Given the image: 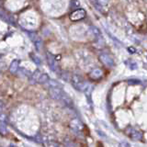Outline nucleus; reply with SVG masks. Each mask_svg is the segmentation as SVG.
<instances>
[{
	"mask_svg": "<svg viewBox=\"0 0 147 147\" xmlns=\"http://www.w3.org/2000/svg\"><path fill=\"white\" fill-rule=\"evenodd\" d=\"M3 111H4V104L1 102V101H0V114L4 113Z\"/></svg>",
	"mask_w": 147,
	"mask_h": 147,
	"instance_id": "nucleus-23",
	"label": "nucleus"
},
{
	"mask_svg": "<svg viewBox=\"0 0 147 147\" xmlns=\"http://www.w3.org/2000/svg\"><path fill=\"white\" fill-rule=\"evenodd\" d=\"M49 93L52 98L55 100H60L62 98L63 91L62 90V88H60V87H50Z\"/></svg>",
	"mask_w": 147,
	"mask_h": 147,
	"instance_id": "nucleus-6",
	"label": "nucleus"
},
{
	"mask_svg": "<svg viewBox=\"0 0 147 147\" xmlns=\"http://www.w3.org/2000/svg\"><path fill=\"white\" fill-rule=\"evenodd\" d=\"M69 127H70V129L73 131H75L76 133H79L84 129V124H83V122L79 119L75 118L71 119L70 123H69Z\"/></svg>",
	"mask_w": 147,
	"mask_h": 147,
	"instance_id": "nucleus-2",
	"label": "nucleus"
},
{
	"mask_svg": "<svg viewBox=\"0 0 147 147\" xmlns=\"http://www.w3.org/2000/svg\"><path fill=\"white\" fill-rule=\"evenodd\" d=\"M41 75V73L40 70H35L33 73L31 74L30 76V84H35V83H38V80H39V78Z\"/></svg>",
	"mask_w": 147,
	"mask_h": 147,
	"instance_id": "nucleus-8",
	"label": "nucleus"
},
{
	"mask_svg": "<svg viewBox=\"0 0 147 147\" xmlns=\"http://www.w3.org/2000/svg\"><path fill=\"white\" fill-rule=\"evenodd\" d=\"M80 7V2L78 0H73L72 3H71V7L72 8H77Z\"/></svg>",
	"mask_w": 147,
	"mask_h": 147,
	"instance_id": "nucleus-21",
	"label": "nucleus"
},
{
	"mask_svg": "<svg viewBox=\"0 0 147 147\" xmlns=\"http://www.w3.org/2000/svg\"><path fill=\"white\" fill-rule=\"evenodd\" d=\"M30 59L33 61V63H35V64H37V65H40V64L41 63V60H40V58L38 56V55H36L35 53H30Z\"/></svg>",
	"mask_w": 147,
	"mask_h": 147,
	"instance_id": "nucleus-14",
	"label": "nucleus"
},
{
	"mask_svg": "<svg viewBox=\"0 0 147 147\" xmlns=\"http://www.w3.org/2000/svg\"><path fill=\"white\" fill-rule=\"evenodd\" d=\"M46 84H47V86H49L50 87H60V88H61V84L56 80L49 79Z\"/></svg>",
	"mask_w": 147,
	"mask_h": 147,
	"instance_id": "nucleus-15",
	"label": "nucleus"
},
{
	"mask_svg": "<svg viewBox=\"0 0 147 147\" xmlns=\"http://www.w3.org/2000/svg\"><path fill=\"white\" fill-rule=\"evenodd\" d=\"M142 132L140 131H135V130H133L131 131V138L132 140H135V141H139L142 139Z\"/></svg>",
	"mask_w": 147,
	"mask_h": 147,
	"instance_id": "nucleus-13",
	"label": "nucleus"
},
{
	"mask_svg": "<svg viewBox=\"0 0 147 147\" xmlns=\"http://www.w3.org/2000/svg\"><path fill=\"white\" fill-rule=\"evenodd\" d=\"M49 79H50V77L47 74H41L40 78H39V80H38V83L39 84H46Z\"/></svg>",
	"mask_w": 147,
	"mask_h": 147,
	"instance_id": "nucleus-16",
	"label": "nucleus"
},
{
	"mask_svg": "<svg viewBox=\"0 0 147 147\" xmlns=\"http://www.w3.org/2000/svg\"><path fill=\"white\" fill-rule=\"evenodd\" d=\"M128 51H129V52H130L131 53H135V52H136L135 48H133V47H129V48H128Z\"/></svg>",
	"mask_w": 147,
	"mask_h": 147,
	"instance_id": "nucleus-24",
	"label": "nucleus"
},
{
	"mask_svg": "<svg viewBox=\"0 0 147 147\" xmlns=\"http://www.w3.org/2000/svg\"><path fill=\"white\" fill-rule=\"evenodd\" d=\"M18 64H20V61L18 60L12 61V63H10V66H9V72L11 74H16L18 70Z\"/></svg>",
	"mask_w": 147,
	"mask_h": 147,
	"instance_id": "nucleus-10",
	"label": "nucleus"
},
{
	"mask_svg": "<svg viewBox=\"0 0 147 147\" xmlns=\"http://www.w3.org/2000/svg\"><path fill=\"white\" fill-rule=\"evenodd\" d=\"M61 78L64 81H70V79H71L70 75H69V73H67L66 71L61 72Z\"/></svg>",
	"mask_w": 147,
	"mask_h": 147,
	"instance_id": "nucleus-18",
	"label": "nucleus"
},
{
	"mask_svg": "<svg viewBox=\"0 0 147 147\" xmlns=\"http://www.w3.org/2000/svg\"><path fill=\"white\" fill-rule=\"evenodd\" d=\"M0 133H1L2 135H7V130L6 126L4 125L3 122H0Z\"/></svg>",
	"mask_w": 147,
	"mask_h": 147,
	"instance_id": "nucleus-19",
	"label": "nucleus"
},
{
	"mask_svg": "<svg viewBox=\"0 0 147 147\" xmlns=\"http://www.w3.org/2000/svg\"><path fill=\"white\" fill-rule=\"evenodd\" d=\"M90 1H91V4L95 7V8L96 9V10L102 12V6L98 3V0H90Z\"/></svg>",
	"mask_w": 147,
	"mask_h": 147,
	"instance_id": "nucleus-17",
	"label": "nucleus"
},
{
	"mask_svg": "<svg viewBox=\"0 0 147 147\" xmlns=\"http://www.w3.org/2000/svg\"><path fill=\"white\" fill-rule=\"evenodd\" d=\"M98 58H99V61L102 63L105 66H107V67H112L114 65L113 59L110 57L109 54H107V53H100Z\"/></svg>",
	"mask_w": 147,
	"mask_h": 147,
	"instance_id": "nucleus-5",
	"label": "nucleus"
},
{
	"mask_svg": "<svg viewBox=\"0 0 147 147\" xmlns=\"http://www.w3.org/2000/svg\"><path fill=\"white\" fill-rule=\"evenodd\" d=\"M60 100H62L63 103H65V105H67V106H71V105H73V101H72V99L69 98V96L64 93H63V95H62V98H61V99Z\"/></svg>",
	"mask_w": 147,
	"mask_h": 147,
	"instance_id": "nucleus-12",
	"label": "nucleus"
},
{
	"mask_svg": "<svg viewBox=\"0 0 147 147\" xmlns=\"http://www.w3.org/2000/svg\"><path fill=\"white\" fill-rule=\"evenodd\" d=\"M7 121V116L4 113L0 114V122H5Z\"/></svg>",
	"mask_w": 147,
	"mask_h": 147,
	"instance_id": "nucleus-22",
	"label": "nucleus"
},
{
	"mask_svg": "<svg viewBox=\"0 0 147 147\" xmlns=\"http://www.w3.org/2000/svg\"><path fill=\"white\" fill-rule=\"evenodd\" d=\"M20 75H23L24 76H27V77H30V75H31V74H30L29 71L26 70V69H24V68L20 69Z\"/></svg>",
	"mask_w": 147,
	"mask_h": 147,
	"instance_id": "nucleus-20",
	"label": "nucleus"
},
{
	"mask_svg": "<svg viewBox=\"0 0 147 147\" xmlns=\"http://www.w3.org/2000/svg\"><path fill=\"white\" fill-rule=\"evenodd\" d=\"M88 33L95 37V38H98V37L100 36V30L98 28H96L95 26H90L88 28Z\"/></svg>",
	"mask_w": 147,
	"mask_h": 147,
	"instance_id": "nucleus-9",
	"label": "nucleus"
},
{
	"mask_svg": "<svg viewBox=\"0 0 147 147\" xmlns=\"http://www.w3.org/2000/svg\"><path fill=\"white\" fill-rule=\"evenodd\" d=\"M86 16V13L85 11V9L83 8H79V9H76V10L73 11L70 14V20L72 21H79L83 18H85Z\"/></svg>",
	"mask_w": 147,
	"mask_h": 147,
	"instance_id": "nucleus-3",
	"label": "nucleus"
},
{
	"mask_svg": "<svg viewBox=\"0 0 147 147\" xmlns=\"http://www.w3.org/2000/svg\"><path fill=\"white\" fill-rule=\"evenodd\" d=\"M32 41H33V43L35 45L36 49L38 50V51H40L41 49V46H42V40H41V39L39 38L38 36H36L35 38L32 40Z\"/></svg>",
	"mask_w": 147,
	"mask_h": 147,
	"instance_id": "nucleus-11",
	"label": "nucleus"
},
{
	"mask_svg": "<svg viewBox=\"0 0 147 147\" xmlns=\"http://www.w3.org/2000/svg\"><path fill=\"white\" fill-rule=\"evenodd\" d=\"M70 80L72 82L73 86L75 87L76 89H77L78 91H83V92H84L85 89L87 87V86L89 85V83L84 81V79L82 78V76H80L79 75H74L71 77Z\"/></svg>",
	"mask_w": 147,
	"mask_h": 147,
	"instance_id": "nucleus-1",
	"label": "nucleus"
},
{
	"mask_svg": "<svg viewBox=\"0 0 147 147\" xmlns=\"http://www.w3.org/2000/svg\"><path fill=\"white\" fill-rule=\"evenodd\" d=\"M46 57H47V62L50 68L52 69L53 72H57L58 71V64H57V61L55 59L54 55L53 53H51L50 52H47L46 53Z\"/></svg>",
	"mask_w": 147,
	"mask_h": 147,
	"instance_id": "nucleus-4",
	"label": "nucleus"
},
{
	"mask_svg": "<svg viewBox=\"0 0 147 147\" xmlns=\"http://www.w3.org/2000/svg\"><path fill=\"white\" fill-rule=\"evenodd\" d=\"M89 77L93 80H98L103 76V71L99 68H94L92 69L89 73Z\"/></svg>",
	"mask_w": 147,
	"mask_h": 147,
	"instance_id": "nucleus-7",
	"label": "nucleus"
}]
</instances>
